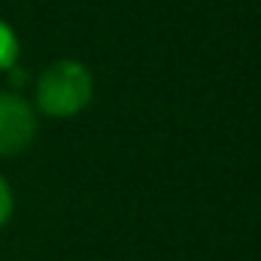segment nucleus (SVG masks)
<instances>
[{
    "instance_id": "obj_3",
    "label": "nucleus",
    "mask_w": 261,
    "mask_h": 261,
    "mask_svg": "<svg viewBox=\"0 0 261 261\" xmlns=\"http://www.w3.org/2000/svg\"><path fill=\"white\" fill-rule=\"evenodd\" d=\"M18 61V37L9 28V21L0 18V73H9Z\"/></svg>"
},
{
    "instance_id": "obj_1",
    "label": "nucleus",
    "mask_w": 261,
    "mask_h": 261,
    "mask_svg": "<svg viewBox=\"0 0 261 261\" xmlns=\"http://www.w3.org/2000/svg\"><path fill=\"white\" fill-rule=\"evenodd\" d=\"M94 97V76L76 58H58L34 79V110L46 119H76Z\"/></svg>"
},
{
    "instance_id": "obj_2",
    "label": "nucleus",
    "mask_w": 261,
    "mask_h": 261,
    "mask_svg": "<svg viewBox=\"0 0 261 261\" xmlns=\"http://www.w3.org/2000/svg\"><path fill=\"white\" fill-rule=\"evenodd\" d=\"M40 128L34 103L15 88H0V158L21 155Z\"/></svg>"
},
{
    "instance_id": "obj_4",
    "label": "nucleus",
    "mask_w": 261,
    "mask_h": 261,
    "mask_svg": "<svg viewBox=\"0 0 261 261\" xmlns=\"http://www.w3.org/2000/svg\"><path fill=\"white\" fill-rule=\"evenodd\" d=\"M15 216V192L9 186V179L0 173V228H6Z\"/></svg>"
}]
</instances>
